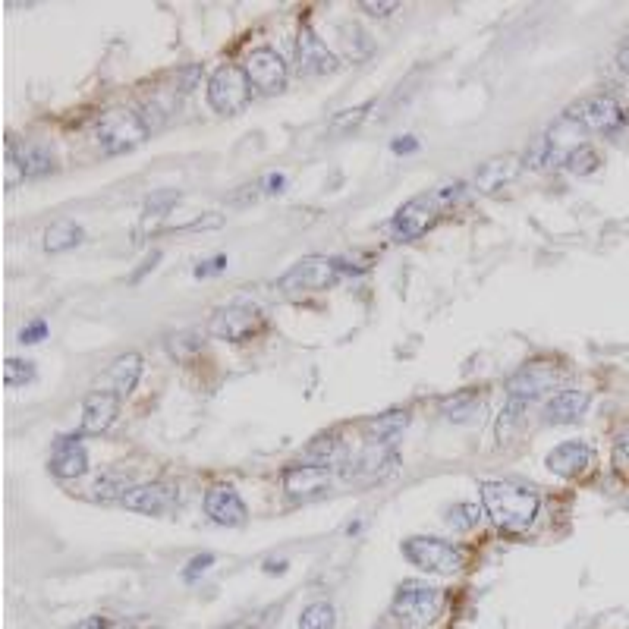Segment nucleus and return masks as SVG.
Listing matches in <instances>:
<instances>
[{"mask_svg": "<svg viewBox=\"0 0 629 629\" xmlns=\"http://www.w3.org/2000/svg\"><path fill=\"white\" fill-rule=\"evenodd\" d=\"M479 501L485 516L504 532H526L538 516V494L526 485L488 479L479 485Z\"/></svg>", "mask_w": 629, "mask_h": 629, "instance_id": "f257e3e1", "label": "nucleus"}, {"mask_svg": "<svg viewBox=\"0 0 629 629\" xmlns=\"http://www.w3.org/2000/svg\"><path fill=\"white\" fill-rule=\"evenodd\" d=\"M444 607V592L438 585H428L422 579H406L394 601H390V614L406 629H422L428 623H435Z\"/></svg>", "mask_w": 629, "mask_h": 629, "instance_id": "f03ea898", "label": "nucleus"}, {"mask_svg": "<svg viewBox=\"0 0 629 629\" xmlns=\"http://www.w3.org/2000/svg\"><path fill=\"white\" fill-rule=\"evenodd\" d=\"M148 136H151V129H148L145 117L139 111H133V107H114V111H107L95 129L98 148L107 158L126 155V151L139 148Z\"/></svg>", "mask_w": 629, "mask_h": 629, "instance_id": "7ed1b4c3", "label": "nucleus"}, {"mask_svg": "<svg viewBox=\"0 0 629 629\" xmlns=\"http://www.w3.org/2000/svg\"><path fill=\"white\" fill-rule=\"evenodd\" d=\"M403 557L422 573H438V576H450L463 570L466 563V551L457 545V541L447 538H435V535H409L400 545Z\"/></svg>", "mask_w": 629, "mask_h": 629, "instance_id": "20e7f679", "label": "nucleus"}, {"mask_svg": "<svg viewBox=\"0 0 629 629\" xmlns=\"http://www.w3.org/2000/svg\"><path fill=\"white\" fill-rule=\"evenodd\" d=\"M353 268H346L340 258H324V255H309L299 258V262L277 280V290L296 296V293H321L331 290L343 274H350Z\"/></svg>", "mask_w": 629, "mask_h": 629, "instance_id": "39448f33", "label": "nucleus"}, {"mask_svg": "<svg viewBox=\"0 0 629 629\" xmlns=\"http://www.w3.org/2000/svg\"><path fill=\"white\" fill-rule=\"evenodd\" d=\"M249 101H252V82L243 67L221 63V67L208 76V104L214 114L236 117L246 111Z\"/></svg>", "mask_w": 629, "mask_h": 629, "instance_id": "423d86ee", "label": "nucleus"}, {"mask_svg": "<svg viewBox=\"0 0 629 629\" xmlns=\"http://www.w3.org/2000/svg\"><path fill=\"white\" fill-rule=\"evenodd\" d=\"M563 123H576L589 133H617L626 123V111L614 95H589L567 107Z\"/></svg>", "mask_w": 629, "mask_h": 629, "instance_id": "0eeeda50", "label": "nucleus"}, {"mask_svg": "<svg viewBox=\"0 0 629 629\" xmlns=\"http://www.w3.org/2000/svg\"><path fill=\"white\" fill-rule=\"evenodd\" d=\"M441 211H444V202L435 195V189L425 192V195H416V199H409L394 214V221H390V233H394L400 243L419 240V236H425L431 227L441 221Z\"/></svg>", "mask_w": 629, "mask_h": 629, "instance_id": "6e6552de", "label": "nucleus"}, {"mask_svg": "<svg viewBox=\"0 0 629 629\" xmlns=\"http://www.w3.org/2000/svg\"><path fill=\"white\" fill-rule=\"evenodd\" d=\"M262 328H265V315L258 306H249V302H230V306L218 309L208 321V334L227 343H243Z\"/></svg>", "mask_w": 629, "mask_h": 629, "instance_id": "1a4fd4ad", "label": "nucleus"}, {"mask_svg": "<svg viewBox=\"0 0 629 629\" xmlns=\"http://www.w3.org/2000/svg\"><path fill=\"white\" fill-rule=\"evenodd\" d=\"M243 70L252 82V89H258L262 95H277L287 89V63L274 48H255L249 51Z\"/></svg>", "mask_w": 629, "mask_h": 629, "instance_id": "9d476101", "label": "nucleus"}, {"mask_svg": "<svg viewBox=\"0 0 629 629\" xmlns=\"http://www.w3.org/2000/svg\"><path fill=\"white\" fill-rule=\"evenodd\" d=\"M120 403H123V397H117L114 390H104V387L92 390V394L82 400L79 435H89V438L104 435V431L117 422V416H120Z\"/></svg>", "mask_w": 629, "mask_h": 629, "instance_id": "9b49d317", "label": "nucleus"}, {"mask_svg": "<svg viewBox=\"0 0 629 629\" xmlns=\"http://www.w3.org/2000/svg\"><path fill=\"white\" fill-rule=\"evenodd\" d=\"M296 67H299V76H328V73H337L340 70V60L337 54L324 45V41L309 29L302 26L299 38H296Z\"/></svg>", "mask_w": 629, "mask_h": 629, "instance_id": "f8f14e48", "label": "nucleus"}, {"mask_svg": "<svg viewBox=\"0 0 629 629\" xmlns=\"http://www.w3.org/2000/svg\"><path fill=\"white\" fill-rule=\"evenodd\" d=\"M7 164L19 173L23 180H41L48 177V173L57 170V158L48 145L41 142H23L16 145L13 139L7 142Z\"/></svg>", "mask_w": 629, "mask_h": 629, "instance_id": "ddd939ff", "label": "nucleus"}, {"mask_svg": "<svg viewBox=\"0 0 629 629\" xmlns=\"http://www.w3.org/2000/svg\"><path fill=\"white\" fill-rule=\"evenodd\" d=\"M557 378H560L557 365H548V362H526L516 375H510V381H507V397L535 403L541 394H548V390L557 384Z\"/></svg>", "mask_w": 629, "mask_h": 629, "instance_id": "4468645a", "label": "nucleus"}, {"mask_svg": "<svg viewBox=\"0 0 629 629\" xmlns=\"http://www.w3.org/2000/svg\"><path fill=\"white\" fill-rule=\"evenodd\" d=\"M205 513L211 516V523L227 526V529H240L249 519V507L240 497V491L230 485H214L205 494Z\"/></svg>", "mask_w": 629, "mask_h": 629, "instance_id": "2eb2a0df", "label": "nucleus"}, {"mask_svg": "<svg viewBox=\"0 0 629 629\" xmlns=\"http://www.w3.org/2000/svg\"><path fill=\"white\" fill-rule=\"evenodd\" d=\"M545 466L560 479H579L595 466V450L585 441H563L545 457Z\"/></svg>", "mask_w": 629, "mask_h": 629, "instance_id": "dca6fc26", "label": "nucleus"}, {"mask_svg": "<svg viewBox=\"0 0 629 629\" xmlns=\"http://www.w3.org/2000/svg\"><path fill=\"white\" fill-rule=\"evenodd\" d=\"M82 438L85 435H60L54 441L51 460H48L51 475H57V479H79V475H85V469H89V453H85Z\"/></svg>", "mask_w": 629, "mask_h": 629, "instance_id": "f3484780", "label": "nucleus"}, {"mask_svg": "<svg viewBox=\"0 0 629 629\" xmlns=\"http://www.w3.org/2000/svg\"><path fill=\"white\" fill-rule=\"evenodd\" d=\"M177 501H180V491L173 485L148 482V485H136L133 491H129L123 497V507L136 510V513H145V516H161V513L177 507Z\"/></svg>", "mask_w": 629, "mask_h": 629, "instance_id": "a211bd4d", "label": "nucleus"}, {"mask_svg": "<svg viewBox=\"0 0 629 629\" xmlns=\"http://www.w3.org/2000/svg\"><path fill=\"white\" fill-rule=\"evenodd\" d=\"M280 482H284V491L290 497H315L331 488V472L315 463H290L280 475Z\"/></svg>", "mask_w": 629, "mask_h": 629, "instance_id": "6ab92c4d", "label": "nucleus"}, {"mask_svg": "<svg viewBox=\"0 0 629 629\" xmlns=\"http://www.w3.org/2000/svg\"><path fill=\"white\" fill-rule=\"evenodd\" d=\"M589 403H592L589 390L567 387V390H557V394L545 403L541 416H545V425H573L585 416Z\"/></svg>", "mask_w": 629, "mask_h": 629, "instance_id": "aec40b11", "label": "nucleus"}, {"mask_svg": "<svg viewBox=\"0 0 629 629\" xmlns=\"http://www.w3.org/2000/svg\"><path fill=\"white\" fill-rule=\"evenodd\" d=\"M346 466H353V469H346L343 475L346 479H368V482H375L381 479L384 472H390L397 466V453L390 450V444H372V447H365L356 463L350 460Z\"/></svg>", "mask_w": 629, "mask_h": 629, "instance_id": "412c9836", "label": "nucleus"}, {"mask_svg": "<svg viewBox=\"0 0 629 629\" xmlns=\"http://www.w3.org/2000/svg\"><path fill=\"white\" fill-rule=\"evenodd\" d=\"M519 170H523V161H519L516 155L491 158V161H485L479 170H475L472 186L479 189V192H485V195H491V192H497V189H504L507 183H513Z\"/></svg>", "mask_w": 629, "mask_h": 629, "instance_id": "4be33fe9", "label": "nucleus"}, {"mask_svg": "<svg viewBox=\"0 0 629 629\" xmlns=\"http://www.w3.org/2000/svg\"><path fill=\"white\" fill-rule=\"evenodd\" d=\"M142 378V356L139 353H123L111 362L104 375V390H114L117 397H129Z\"/></svg>", "mask_w": 629, "mask_h": 629, "instance_id": "5701e85b", "label": "nucleus"}, {"mask_svg": "<svg viewBox=\"0 0 629 629\" xmlns=\"http://www.w3.org/2000/svg\"><path fill=\"white\" fill-rule=\"evenodd\" d=\"M409 425V412L406 409H390V412H381V416L368 419L365 422V431L372 435L375 444H394L403 431Z\"/></svg>", "mask_w": 629, "mask_h": 629, "instance_id": "b1692460", "label": "nucleus"}, {"mask_svg": "<svg viewBox=\"0 0 629 629\" xmlns=\"http://www.w3.org/2000/svg\"><path fill=\"white\" fill-rule=\"evenodd\" d=\"M482 397L475 394V390H457L453 397H444L441 400V416L450 419V422H472L475 416L482 412Z\"/></svg>", "mask_w": 629, "mask_h": 629, "instance_id": "393cba45", "label": "nucleus"}, {"mask_svg": "<svg viewBox=\"0 0 629 629\" xmlns=\"http://www.w3.org/2000/svg\"><path fill=\"white\" fill-rule=\"evenodd\" d=\"M85 240V230L76 221H57L45 230V249L60 255V252H70Z\"/></svg>", "mask_w": 629, "mask_h": 629, "instance_id": "a878e982", "label": "nucleus"}, {"mask_svg": "<svg viewBox=\"0 0 629 629\" xmlns=\"http://www.w3.org/2000/svg\"><path fill=\"white\" fill-rule=\"evenodd\" d=\"M532 403L526 400H516V397H507L504 406H501V416H497V425H494V435L501 444H507L513 435H516V428L526 422V412H529Z\"/></svg>", "mask_w": 629, "mask_h": 629, "instance_id": "bb28decb", "label": "nucleus"}, {"mask_svg": "<svg viewBox=\"0 0 629 629\" xmlns=\"http://www.w3.org/2000/svg\"><path fill=\"white\" fill-rule=\"evenodd\" d=\"M299 629H337V611L331 601H312L302 607L299 614Z\"/></svg>", "mask_w": 629, "mask_h": 629, "instance_id": "cd10ccee", "label": "nucleus"}, {"mask_svg": "<svg viewBox=\"0 0 629 629\" xmlns=\"http://www.w3.org/2000/svg\"><path fill=\"white\" fill-rule=\"evenodd\" d=\"M563 167L576 173V177H589V173H595L601 167V155L592 145H573L567 151V158H563Z\"/></svg>", "mask_w": 629, "mask_h": 629, "instance_id": "c85d7f7f", "label": "nucleus"}, {"mask_svg": "<svg viewBox=\"0 0 629 629\" xmlns=\"http://www.w3.org/2000/svg\"><path fill=\"white\" fill-rule=\"evenodd\" d=\"M133 488L136 485L129 479H123V475H101V479L95 482V488H92V497L95 501H123Z\"/></svg>", "mask_w": 629, "mask_h": 629, "instance_id": "c756f323", "label": "nucleus"}, {"mask_svg": "<svg viewBox=\"0 0 629 629\" xmlns=\"http://www.w3.org/2000/svg\"><path fill=\"white\" fill-rule=\"evenodd\" d=\"M485 510H479L475 504H457L453 510H447V526L450 529H457V532H469L479 526V519H482Z\"/></svg>", "mask_w": 629, "mask_h": 629, "instance_id": "7c9ffc66", "label": "nucleus"}, {"mask_svg": "<svg viewBox=\"0 0 629 629\" xmlns=\"http://www.w3.org/2000/svg\"><path fill=\"white\" fill-rule=\"evenodd\" d=\"M4 378H7L10 387H19V384L35 381V362H29V359H7V365H4Z\"/></svg>", "mask_w": 629, "mask_h": 629, "instance_id": "2f4dec72", "label": "nucleus"}, {"mask_svg": "<svg viewBox=\"0 0 629 629\" xmlns=\"http://www.w3.org/2000/svg\"><path fill=\"white\" fill-rule=\"evenodd\" d=\"M202 63H186V67H180L177 70V76H173V79H177V89L186 95V92H192L195 89V85H199L202 82Z\"/></svg>", "mask_w": 629, "mask_h": 629, "instance_id": "473e14b6", "label": "nucleus"}, {"mask_svg": "<svg viewBox=\"0 0 629 629\" xmlns=\"http://www.w3.org/2000/svg\"><path fill=\"white\" fill-rule=\"evenodd\" d=\"M365 111H372V101H365V104L353 107V111H343L340 117H334L331 129H334V133H346V129H350V126H359V123H362Z\"/></svg>", "mask_w": 629, "mask_h": 629, "instance_id": "72a5a7b5", "label": "nucleus"}, {"mask_svg": "<svg viewBox=\"0 0 629 629\" xmlns=\"http://www.w3.org/2000/svg\"><path fill=\"white\" fill-rule=\"evenodd\" d=\"M211 563H214V554H195L189 560V567L183 570V582H195L199 576H205L211 570Z\"/></svg>", "mask_w": 629, "mask_h": 629, "instance_id": "f704fd0d", "label": "nucleus"}, {"mask_svg": "<svg viewBox=\"0 0 629 629\" xmlns=\"http://www.w3.org/2000/svg\"><path fill=\"white\" fill-rule=\"evenodd\" d=\"M614 463H617L620 472L629 469V425L614 438Z\"/></svg>", "mask_w": 629, "mask_h": 629, "instance_id": "c9c22d12", "label": "nucleus"}, {"mask_svg": "<svg viewBox=\"0 0 629 629\" xmlns=\"http://www.w3.org/2000/svg\"><path fill=\"white\" fill-rule=\"evenodd\" d=\"M177 202H180V192H158L155 199H148L145 211L148 214H164V211H170Z\"/></svg>", "mask_w": 629, "mask_h": 629, "instance_id": "e433bc0d", "label": "nucleus"}, {"mask_svg": "<svg viewBox=\"0 0 629 629\" xmlns=\"http://www.w3.org/2000/svg\"><path fill=\"white\" fill-rule=\"evenodd\" d=\"M45 337H48V321H41V318L19 331V343H41Z\"/></svg>", "mask_w": 629, "mask_h": 629, "instance_id": "4c0bfd02", "label": "nucleus"}, {"mask_svg": "<svg viewBox=\"0 0 629 629\" xmlns=\"http://www.w3.org/2000/svg\"><path fill=\"white\" fill-rule=\"evenodd\" d=\"M359 10H365L368 16H378V19H384V16H390V13H397V10H400V4H394V0H381V4H372V0H362Z\"/></svg>", "mask_w": 629, "mask_h": 629, "instance_id": "58836bf2", "label": "nucleus"}, {"mask_svg": "<svg viewBox=\"0 0 629 629\" xmlns=\"http://www.w3.org/2000/svg\"><path fill=\"white\" fill-rule=\"evenodd\" d=\"M70 629H114V617H104V614H89L76 620Z\"/></svg>", "mask_w": 629, "mask_h": 629, "instance_id": "ea45409f", "label": "nucleus"}, {"mask_svg": "<svg viewBox=\"0 0 629 629\" xmlns=\"http://www.w3.org/2000/svg\"><path fill=\"white\" fill-rule=\"evenodd\" d=\"M221 271H227V255H214V258H208V262H199L195 277H211V274H221Z\"/></svg>", "mask_w": 629, "mask_h": 629, "instance_id": "a19ab883", "label": "nucleus"}, {"mask_svg": "<svg viewBox=\"0 0 629 629\" xmlns=\"http://www.w3.org/2000/svg\"><path fill=\"white\" fill-rule=\"evenodd\" d=\"M390 148H394V155H409V151H419V142L416 136H397Z\"/></svg>", "mask_w": 629, "mask_h": 629, "instance_id": "79ce46f5", "label": "nucleus"}, {"mask_svg": "<svg viewBox=\"0 0 629 629\" xmlns=\"http://www.w3.org/2000/svg\"><path fill=\"white\" fill-rule=\"evenodd\" d=\"M262 623H265V617H262V614H255V617H240V620H233V623L224 626V629H262Z\"/></svg>", "mask_w": 629, "mask_h": 629, "instance_id": "37998d69", "label": "nucleus"}, {"mask_svg": "<svg viewBox=\"0 0 629 629\" xmlns=\"http://www.w3.org/2000/svg\"><path fill=\"white\" fill-rule=\"evenodd\" d=\"M262 186H268V192H284V186H287V177H284V173H268Z\"/></svg>", "mask_w": 629, "mask_h": 629, "instance_id": "c03bdc74", "label": "nucleus"}, {"mask_svg": "<svg viewBox=\"0 0 629 629\" xmlns=\"http://www.w3.org/2000/svg\"><path fill=\"white\" fill-rule=\"evenodd\" d=\"M617 63H620V70L623 73H629V38L620 45V51H617Z\"/></svg>", "mask_w": 629, "mask_h": 629, "instance_id": "a18cd8bd", "label": "nucleus"}, {"mask_svg": "<svg viewBox=\"0 0 629 629\" xmlns=\"http://www.w3.org/2000/svg\"><path fill=\"white\" fill-rule=\"evenodd\" d=\"M284 570H287V560H277V563L268 560V563H265V573H284Z\"/></svg>", "mask_w": 629, "mask_h": 629, "instance_id": "49530a36", "label": "nucleus"}, {"mask_svg": "<svg viewBox=\"0 0 629 629\" xmlns=\"http://www.w3.org/2000/svg\"><path fill=\"white\" fill-rule=\"evenodd\" d=\"M129 629H158L155 623H136V626H129Z\"/></svg>", "mask_w": 629, "mask_h": 629, "instance_id": "de8ad7c7", "label": "nucleus"}]
</instances>
